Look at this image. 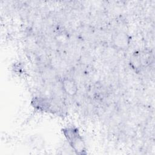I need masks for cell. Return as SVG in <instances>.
Instances as JSON below:
<instances>
[{"label":"cell","instance_id":"1","mask_svg":"<svg viewBox=\"0 0 155 155\" xmlns=\"http://www.w3.org/2000/svg\"><path fill=\"white\" fill-rule=\"evenodd\" d=\"M62 133L76 154L85 155L87 154L85 141L76 126L65 127L62 129Z\"/></svg>","mask_w":155,"mask_h":155},{"label":"cell","instance_id":"2","mask_svg":"<svg viewBox=\"0 0 155 155\" xmlns=\"http://www.w3.org/2000/svg\"><path fill=\"white\" fill-rule=\"evenodd\" d=\"M32 107L41 112L52 111V104L50 100L47 97L35 96L31 101Z\"/></svg>","mask_w":155,"mask_h":155},{"label":"cell","instance_id":"3","mask_svg":"<svg viewBox=\"0 0 155 155\" xmlns=\"http://www.w3.org/2000/svg\"><path fill=\"white\" fill-rule=\"evenodd\" d=\"M62 87L64 91L68 96H75L78 91V85L75 81L68 77H65L62 81Z\"/></svg>","mask_w":155,"mask_h":155}]
</instances>
